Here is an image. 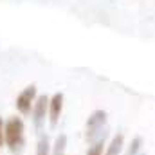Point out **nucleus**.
Returning a JSON list of instances; mask_svg holds the SVG:
<instances>
[{"instance_id":"obj_4","label":"nucleus","mask_w":155,"mask_h":155,"mask_svg":"<svg viewBox=\"0 0 155 155\" xmlns=\"http://www.w3.org/2000/svg\"><path fill=\"white\" fill-rule=\"evenodd\" d=\"M49 101H51V97L47 94L38 96L36 101H35V107H33V124H35L36 132H41L45 117L49 116Z\"/></svg>"},{"instance_id":"obj_1","label":"nucleus","mask_w":155,"mask_h":155,"mask_svg":"<svg viewBox=\"0 0 155 155\" xmlns=\"http://www.w3.org/2000/svg\"><path fill=\"white\" fill-rule=\"evenodd\" d=\"M25 126L20 117H9L4 126V137L5 146L11 150V153H20L25 144Z\"/></svg>"},{"instance_id":"obj_5","label":"nucleus","mask_w":155,"mask_h":155,"mask_svg":"<svg viewBox=\"0 0 155 155\" xmlns=\"http://www.w3.org/2000/svg\"><path fill=\"white\" fill-rule=\"evenodd\" d=\"M63 112V92H56L49 101V126L54 130Z\"/></svg>"},{"instance_id":"obj_3","label":"nucleus","mask_w":155,"mask_h":155,"mask_svg":"<svg viewBox=\"0 0 155 155\" xmlns=\"http://www.w3.org/2000/svg\"><path fill=\"white\" fill-rule=\"evenodd\" d=\"M36 85H29L25 87L18 96H16V110L22 114V116H31L33 114V107H35V101H36Z\"/></svg>"},{"instance_id":"obj_10","label":"nucleus","mask_w":155,"mask_h":155,"mask_svg":"<svg viewBox=\"0 0 155 155\" xmlns=\"http://www.w3.org/2000/svg\"><path fill=\"white\" fill-rule=\"evenodd\" d=\"M141 150H143V137L137 135V137L132 139V143H130V146H128V150H126L124 155H139Z\"/></svg>"},{"instance_id":"obj_2","label":"nucleus","mask_w":155,"mask_h":155,"mask_svg":"<svg viewBox=\"0 0 155 155\" xmlns=\"http://www.w3.org/2000/svg\"><path fill=\"white\" fill-rule=\"evenodd\" d=\"M107 112L105 110H94L87 119V143L92 144L105 134H108L107 126Z\"/></svg>"},{"instance_id":"obj_6","label":"nucleus","mask_w":155,"mask_h":155,"mask_svg":"<svg viewBox=\"0 0 155 155\" xmlns=\"http://www.w3.org/2000/svg\"><path fill=\"white\" fill-rule=\"evenodd\" d=\"M123 146H124V135H123V132H117L112 137L110 144L107 146L105 155H121L123 153Z\"/></svg>"},{"instance_id":"obj_12","label":"nucleus","mask_w":155,"mask_h":155,"mask_svg":"<svg viewBox=\"0 0 155 155\" xmlns=\"http://www.w3.org/2000/svg\"><path fill=\"white\" fill-rule=\"evenodd\" d=\"M139 155H146V153H143V152H141V153H139Z\"/></svg>"},{"instance_id":"obj_8","label":"nucleus","mask_w":155,"mask_h":155,"mask_svg":"<svg viewBox=\"0 0 155 155\" xmlns=\"http://www.w3.org/2000/svg\"><path fill=\"white\" fill-rule=\"evenodd\" d=\"M67 152V135L65 134H60L54 141V146H52V153L51 155H65Z\"/></svg>"},{"instance_id":"obj_9","label":"nucleus","mask_w":155,"mask_h":155,"mask_svg":"<svg viewBox=\"0 0 155 155\" xmlns=\"http://www.w3.org/2000/svg\"><path fill=\"white\" fill-rule=\"evenodd\" d=\"M52 150H51V141H49V135H40L38 144H36V155H51Z\"/></svg>"},{"instance_id":"obj_11","label":"nucleus","mask_w":155,"mask_h":155,"mask_svg":"<svg viewBox=\"0 0 155 155\" xmlns=\"http://www.w3.org/2000/svg\"><path fill=\"white\" fill-rule=\"evenodd\" d=\"M4 126H5V123L2 121V117H0V146H4L5 144V137H4Z\"/></svg>"},{"instance_id":"obj_7","label":"nucleus","mask_w":155,"mask_h":155,"mask_svg":"<svg viewBox=\"0 0 155 155\" xmlns=\"http://www.w3.org/2000/svg\"><path fill=\"white\" fill-rule=\"evenodd\" d=\"M107 137H108V134H105L96 143H92L87 150V155H103V152L107 150Z\"/></svg>"}]
</instances>
